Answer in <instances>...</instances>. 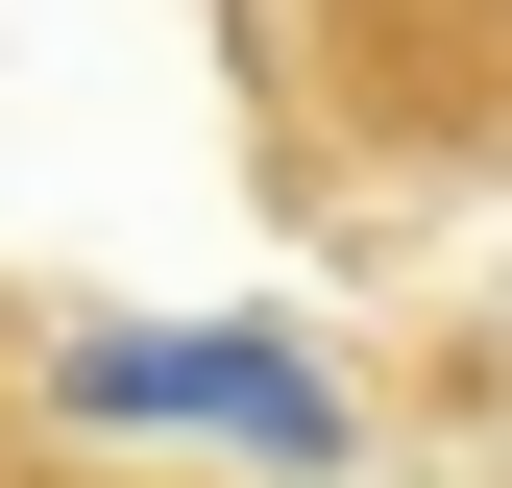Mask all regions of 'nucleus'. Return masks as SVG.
Wrapping results in <instances>:
<instances>
[{
    "instance_id": "1",
    "label": "nucleus",
    "mask_w": 512,
    "mask_h": 488,
    "mask_svg": "<svg viewBox=\"0 0 512 488\" xmlns=\"http://www.w3.org/2000/svg\"><path fill=\"white\" fill-rule=\"evenodd\" d=\"M269 122L342 196H512V0H269Z\"/></svg>"
},
{
    "instance_id": "2",
    "label": "nucleus",
    "mask_w": 512,
    "mask_h": 488,
    "mask_svg": "<svg viewBox=\"0 0 512 488\" xmlns=\"http://www.w3.org/2000/svg\"><path fill=\"white\" fill-rule=\"evenodd\" d=\"M0 391H25V366H0Z\"/></svg>"
}]
</instances>
